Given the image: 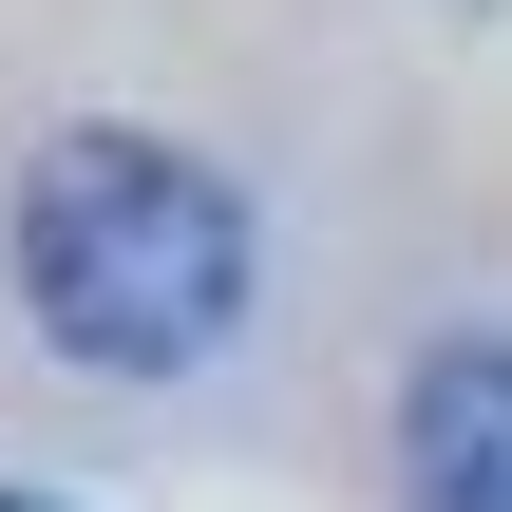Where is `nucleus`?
<instances>
[{
    "label": "nucleus",
    "mask_w": 512,
    "mask_h": 512,
    "mask_svg": "<svg viewBox=\"0 0 512 512\" xmlns=\"http://www.w3.org/2000/svg\"><path fill=\"white\" fill-rule=\"evenodd\" d=\"M19 304L95 380H171L247 323V209L171 133H57L19 171Z\"/></svg>",
    "instance_id": "obj_1"
},
{
    "label": "nucleus",
    "mask_w": 512,
    "mask_h": 512,
    "mask_svg": "<svg viewBox=\"0 0 512 512\" xmlns=\"http://www.w3.org/2000/svg\"><path fill=\"white\" fill-rule=\"evenodd\" d=\"M399 494L418 512H512V342H437L399 380Z\"/></svg>",
    "instance_id": "obj_2"
},
{
    "label": "nucleus",
    "mask_w": 512,
    "mask_h": 512,
    "mask_svg": "<svg viewBox=\"0 0 512 512\" xmlns=\"http://www.w3.org/2000/svg\"><path fill=\"white\" fill-rule=\"evenodd\" d=\"M0 512H57V494H0Z\"/></svg>",
    "instance_id": "obj_3"
}]
</instances>
